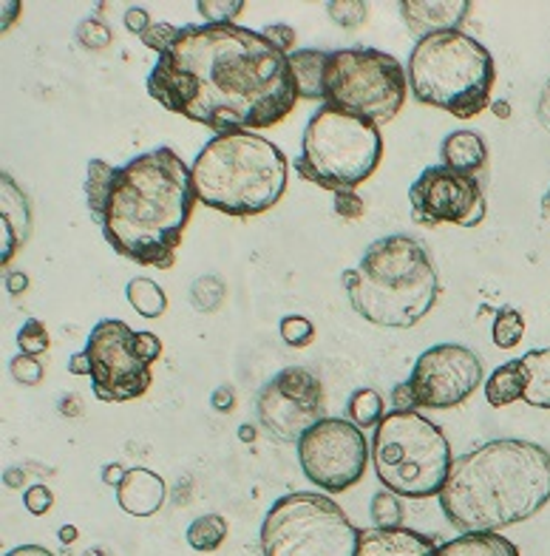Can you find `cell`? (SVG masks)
<instances>
[{
  "label": "cell",
  "mask_w": 550,
  "mask_h": 556,
  "mask_svg": "<svg viewBox=\"0 0 550 556\" xmlns=\"http://www.w3.org/2000/svg\"><path fill=\"white\" fill-rule=\"evenodd\" d=\"M199 15L205 17L207 23H233L244 12V0H199Z\"/></svg>",
  "instance_id": "836d02e7"
},
{
  "label": "cell",
  "mask_w": 550,
  "mask_h": 556,
  "mask_svg": "<svg viewBox=\"0 0 550 556\" xmlns=\"http://www.w3.org/2000/svg\"><path fill=\"white\" fill-rule=\"evenodd\" d=\"M330 52H318V49H302V52L290 54V72H293L298 97L307 100H323V68H327Z\"/></svg>",
  "instance_id": "7402d4cb"
},
{
  "label": "cell",
  "mask_w": 550,
  "mask_h": 556,
  "mask_svg": "<svg viewBox=\"0 0 550 556\" xmlns=\"http://www.w3.org/2000/svg\"><path fill=\"white\" fill-rule=\"evenodd\" d=\"M9 369H12V378L17 383H23V387H37V383L43 381V364L31 358V355H17V358H12Z\"/></svg>",
  "instance_id": "d590c367"
},
{
  "label": "cell",
  "mask_w": 550,
  "mask_h": 556,
  "mask_svg": "<svg viewBox=\"0 0 550 556\" xmlns=\"http://www.w3.org/2000/svg\"><path fill=\"white\" fill-rule=\"evenodd\" d=\"M367 205H363V199L358 197L355 188H344V191L332 193V213H335L337 219L344 222H355L363 216Z\"/></svg>",
  "instance_id": "e575fe53"
},
{
  "label": "cell",
  "mask_w": 550,
  "mask_h": 556,
  "mask_svg": "<svg viewBox=\"0 0 550 556\" xmlns=\"http://www.w3.org/2000/svg\"><path fill=\"white\" fill-rule=\"evenodd\" d=\"M77 37H80V43L89 46V49H105V46L111 43V29L103 21L89 17V21H82L80 26H77Z\"/></svg>",
  "instance_id": "8d00e7d4"
},
{
  "label": "cell",
  "mask_w": 550,
  "mask_h": 556,
  "mask_svg": "<svg viewBox=\"0 0 550 556\" xmlns=\"http://www.w3.org/2000/svg\"><path fill=\"white\" fill-rule=\"evenodd\" d=\"M168 485L156 471L151 469H128L125 480L117 489V503L131 517H151L165 505Z\"/></svg>",
  "instance_id": "ac0fdd59"
},
{
  "label": "cell",
  "mask_w": 550,
  "mask_h": 556,
  "mask_svg": "<svg viewBox=\"0 0 550 556\" xmlns=\"http://www.w3.org/2000/svg\"><path fill=\"white\" fill-rule=\"evenodd\" d=\"M242 438H244V440H253V438H256V432H253V429H244Z\"/></svg>",
  "instance_id": "f5cc1de1"
},
{
  "label": "cell",
  "mask_w": 550,
  "mask_h": 556,
  "mask_svg": "<svg viewBox=\"0 0 550 556\" xmlns=\"http://www.w3.org/2000/svg\"><path fill=\"white\" fill-rule=\"evenodd\" d=\"M434 536L418 534L409 528L383 531V528H360L358 556H434Z\"/></svg>",
  "instance_id": "e0dca14e"
},
{
  "label": "cell",
  "mask_w": 550,
  "mask_h": 556,
  "mask_svg": "<svg viewBox=\"0 0 550 556\" xmlns=\"http://www.w3.org/2000/svg\"><path fill=\"white\" fill-rule=\"evenodd\" d=\"M367 12L369 7L363 0H332L327 3V15L337 23V26H344V29H358L367 23Z\"/></svg>",
  "instance_id": "4dcf8cb0"
},
{
  "label": "cell",
  "mask_w": 550,
  "mask_h": 556,
  "mask_svg": "<svg viewBox=\"0 0 550 556\" xmlns=\"http://www.w3.org/2000/svg\"><path fill=\"white\" fill-rule=\"evenodd\" d=\"M191 174L196 202L228 216H258L279 205L286 191V156L253 131L210 139Z\"/></svg>",
  "instance_id": "5b68a950"
},
{
  "label": "cell",
  "mask_w": 550,
  "mask_h": 556,
  "mask_svg": "<svg viewBox=\"0 0 550 556\" xmlns=\"http://www.w3.org/2000/svg\"><path fill=\"white\" fill-rule=\"evenodd\" d=\"M3 556H54V554L49 548H43V545H21V548L9 551V554Z\"/></svg>",
  "instance_id": "bcb514c9"
},
{
  "label": "cell",
  "mask_w": 550,
  "mask_h": 556,
  "mask_svg": "<svg viewBox=\"0 0 550 556\" xmlns=\"http://www.w3.org/2000/svg\"><path fill=\"white\" fill-rule=\"evenodd\" d=\"M154 23H151V15H148L145 9L140 7H131L128 12H125V29L133 31V35H145L148 29H151Z\"/></svg>",
  "instance_id": "60d3db41"
},
{
  "label": "cell",
  "mask_w": 550,
  "mask_h": 556,
  "mask_svg": "<svg viewBox=\"0 0 550 556\" xmlns=\"http://www.w3.org/2000/svg\"><path fill=\"white\" fill-rule=\"evenodd\" d=\"M360 528L323 494L295 491L276 500L261 526L265 556H358Z\"/></svg>",
  "instance_id": "30bf717a"
},
{
  "label": "cell",
  "mask_w": 550,
  "mask_h": 556,
  "mask_svg": "<svg viewBox=\"0 0 550 556\" xmlns=\"http://www.w3.org/2000/svg\"><path fill=\"white\" fill-rule=\"evenodd\" d=\"M9 293H23L26 287H29V278L23 276V273H15V276H9Z\"/></svg>",
  "instance_id": "681fc988"
},
{
  "label": "cell",
  "mask_w": 550,
  "mask_h": 556,
  "mask_svg": "<svg viewBox=\"0 0 550 556\" xmlns=\"http://www.w3.org/2000/svg\"><path fill=\"white\" fill-rule=\"evenodd\" d=\"M372 466L397 497H440L455 466L446 434L418 412H389L372 438Z\"/></svg>",
  "instance_id": "52a82bcc"
},
{
  "label": "cell",
  "mask_w": 550,
  "mask_h": 556,
  "mask_svg": "<svg viewBox=\"0 0 550 556\" xmlns=\"http://www.w3.org/2000/svg\"><path fill=\"white\" fill-rule=\"evenodd\" d=\"M23 503H26V508H29L31 514H37V517H40V514H46L49 508H52L54 494L46 489V485H29V489H26V494H23Z\"/></svg>",
  "instance_id": "ab89813d"
},
{
  "label": "cell",
  "mask_w": 550,
  "mask_h": 556,
  "mask_svg": "<svg viewBox=\"0 0 550 556\" xmlns=\"http://www.w3.org/2000/svg\"><path fill=\"white\" fill-rule=\"evenodd\" d=\"M228 536V522L219 514H205L188 526V545L196 551H216Z\"/></svg>",
  "instance_id": "4316f807"
},
{
  "label": "cell",
  "mask_w": 550,
  "mask_h": 556,
  "mask_svg": "<svg viewBox=\"0 0 550 556\" xmlns=\"http://www.w3.org/2000/svg\"><path fill=\"white\" fill-rule=\"evenodd\" d=\"M7 480H9V483H12V485H21L23 475H9V477H7Z\"/></svg>",
  "instance_id": "816d5d0a"
},
{
  "label": "cell",
  "mask_w": 550,
  "mask_h": 556,
  "mask_svg": "<svg viewBox=\"0 0 550 556\" xmlns=\"http://www.w3.org/2000/svg\"><path fill=\"white\" fill-rule=\"evenodd\" d=\"M86 355L100 401H137L151 389V364L162 355V341L154 332H137L125 321L105 318L91 330Z\"/></svg>",
  "instance_id": "8fae6325"
},
{
  "label": "cell",
  "mask_w": 550,
  "mask_h": 556,
  "mask_svg": "<svg viewBox=\"0 0 550 556\" xmlns=\"http://www.w3.org/2000/svg\"><path fill=\"white\" fill-rule=\"evenodd\" d=\"M258 420L281 443H298L323 420V387L316 375L302 366L281 369L258 392Z\"/></svg>",
  "instance_id": "4fadbf2b"
},
{
  "label": "cell",
  "mask_w": 550,
  "mask_h": 556,
  "mask_svg": "<svg viewBox=\"0 0 550 556\" xmlns=\"http://www.w3.org/2000/svg\"><path fill=\"white\" fill-rule=\"evenodd\" d=\"M279 330L281 338H284V344L295 346V350L309 346L312 344V338H316V327H312V321L304 318V315H286Z\"/></svg>",
  "instance_id": "d6a6232c"
},
{
  "label": "cell",
  "mask_w": 550,
  "mask_h": 556,
  "mask_svg": "<svg viewBox=\"0 0 550 556\" xmlns=\"http://www.w3.org/2000/svg\"><path fill=\"white\" fill-rule=\"evenodd\" d=\"M261 35H265L267 40H270V43L279 49V52L293 54V46H295V29H293V26H286V23H272V26H267V29L261 31Z\"/></svg>",
  "instance_id": "f35d334b"
},
{
  "label": "cell",
  "mask_w": 550,
  "mask_h": 556,
  "mask_svg": "<svg viewBox=\"0 0 550 556\" xmlns=\"http://www.w3.org/2000/svg\"><path fill=\"white\" fill-rule=\"evenodd\" d=\"M400 15L411 35L423 40V37L460 29L462 21H469L471 3L469 0H404Z\"/></svg>",
  "instance_id": "2e32d148"
},
{
  "label": "cell",
  "mask_w": 550,
  "mask_h": 556,
  "mask_svg": "<svg viewBox=\"0 0 550 556\" xmlns=\"http://www.w3.org/2000/svg\"><path fill=\"white\" fill-rule=\"evenodd\" d=\"M409 91V74L392 54L355 46L337 49L323 68V103L349 111L378 128L400 114Z\"/></svg>",
  "instance_id": "9c48e42d"
},
{
  "label": "cell",
  "mask_w": 550,
  "mask_h": 556,
  "mask_svg": "<svg viewBox=\"0 0 550 556\" xmlns=\"http://www.w3.org/2000/svg\"><path fill=\"white\" fill-rule=\"evenodd\" d=\"M434 556H520V548L499 534H460L437 545Z\"/></svg>",
  "instance_id": "603a6c76"
},
{
  "label": "cell",
  "mask_w": 550,
  "mask_h": 556,
  "mask_svg": "<svg viewBox=\"0 0 550 556\" xmlns=\"http://www.w3.org/2000/svg\"><path fill=\"white\" fill-rule=\"evenodd\" d=\"M17 346H21V355H31V358L43 355L49 350V330H46V324L37 321V318H29L17 330Z\"/></svg>",
  "instance_id": "1f68e13d"
},
{
  "label": "cell",
  "mask_w": 550,
  "mask_h": 556,
  "mask_svg": "<svg viewBox=\"0 0 550 556\" xmlns=\"http://www.w3.org/2000/svg\"><path fill=\"white\" fill-rule=\"evenodd\" d=\"M440 160L446 168L474 176L488 162V146L477 131H451L443 139Z\"/></svg>",
  "instance_id": "ffe728a7"
},
{
  "label": "cell",
  "mask_w": 550,
  "mask_h": 556,
  "mask_svg": "<svg viewBox=\"0 0 550 556\" xmlns=\"http://www.w3.org/2000/svg\"><path fill=\"white\" fill-rule=\"evenodd\" d=\"M125 475H128V469H123L119 463H111V466H105L103 469V480L108 485H114V489H119V483L125 480Z\"/></svg>",
  "instance_id": "f6af8a7d"
},
{
  "label": "cell",
  "mask_w": 550,
  "mask_h": 556,
  "mask_svg": "<svg viewBox=\"0 0 550 556\" xmlns=\"http://www.w3.org/2000/svg\"><path fill=\"white\" fill-rule=\"evenodd\" d=\"M522 336H525V318H522L520 309L514 307L499 309L497 318H494V330H491L494 344H497L499 350H514V346L522 341Z\"/></svg>",
  "instance_id": "f1b7e54d"
},
{
  "label": "cell",
  "mask_w": 550,
  "mask_h": 556,
  "mask_svg": "<svg viewBox=\"0 0 550 556\" xmlns=\"http://www.w3.org/2000/svg\"><path fill=\"white\" fill-rule=\"evenodd\" d=\"M344 287L360 318L392 330H409L423 321L440 295L429 250L406 233L369 244L358 267L344 273Z\"/></svg>",
  "instance_id": "277c9868"
},
{
  "label": "cell",
  "mask_w": 550,
  "mask_h": 556,
  "mask_svg": "<svg viewBox=\"0 0 550 556\" xmlns=\"http://www.w3.org/2000/svg\"><path fill=\"white\" fill-rule=\"evenodd\" d=\"M179 29H174L170 23H154L151 29L142 35V43L148 46V49H154V52L165 54L174 46V40H177Z\"/></svg>",
  "instance_id": "74e56055"
},
{
  "label": "cell",
  "mask_w": 550,
  "mask_h": 556,
  "mask_svg": "<svg viewBox=\"0 0 550 556\" xmlns=\"http://www.w3.org/2000/svg\"><path fill=\"white\" fill-rule=\"evenodd\" d=\"M193 174L174 148H156L117 168L103 213V236L119 256L168 270L191 222Z\"/></svg>",
  "instance_id": "7a4b0ae2"
},
{
  "label": "cell",
  "mask_w": 550,
  "mask_h": 556,
  "mask_svg": "<svg viewBox=\"0 0 550 556\" xmlns=\"http://www.w3.org/2000/svg\"><path fill=\"white\" fill-rule=\"evenodd\" d=\"M148 94L216 137L272 128L298 103L290 54L235 23L182 26L151 68Z\"/></svg>",
  "instance_id": "6da1fadb"
},
{
  "label": "cell",
  "mask_w": 550,
  "mask_h": 556,
  "mask_svg": "<svg viewBox=\"0 0 550 556\" xmlns=\"http://www.w3.org/2000/svg\"><path fill=\"white\" fill-rule=\"evenodd\" d=\"M525 383H528V375H525L522 358L508 361V364L497 366L491 372V378L485 381V397H488V403H491L494 409H502L508 403L525 397Z\"/></svg>",
  "instance_id": "44dd1931"
},
{
  "label": "cell",
  "mask_w": 550,
  "mask_h": 556,
  "mask_svg": "<svg viewBox=\"0 0 550 556\" xmlns=\"http://www.w3.org/2000/svg\"><path fill=\"white\" fill-rule=\"evenodd\" d=\"M491 109H494V114H497V117H502V119H506L508 114H511V105H508L506 100H499V103H494Z\"/></svg>",
  "instance_id": "f907efd6"
},
{
  "label": "cell",
  "mask_w": 550,
  "mask_h": 556,
  "mask_svg": "<svg viewBox=\"0 0 550 556\" xmlns=\"http://www.w3.org/2000/svg\"><path fill=\"white\" fill-rule=\"evenodd\" d=\"M539 119L550 131V83L542 88V97H539Z\"/></svg>",
  "instance_id": "7dc6e473"
},
{
  "label": "cell",
  "mask_w": 550,
  "mask_h": 556,
  "mask_svg": "<svg viewBox=\"0 0 550 556\" xmlns=\"http://www.w3.org/2000/svg\"><path fill=\"white\" fill-rule=\"evenodd\" d=\"M210 403H214V409H216V412H230V409H233V403H235L233 389H230V387L216 389L214 397H210Z\"/></svg>",
  "instance_id": "7bdbcfd3"
},
{
  "label": "cell",
  "mask_w": 550,
  "mask_h": 556,
  "mask_svg": "<svg viewBox=\"0 0 550 556\" xmlns=\"http://www.w3.org/2000/svg\"><path fill=\"white\" fill-rule=\"evenodd\" d=\"M483 383V361L462 344H437L426 350L411 369L409 387L414 403L426 409H455Z\"/></svg>",
  "instance_id": "9a60e30c"
},
{
  "label": "cell",
  "mask_w": 550,
  "mask_h": 556,
  "mask_svg": "<svg viewBox=\"0 0 550 556\" xmlns=\"http://www.w3.org/2000/svg\"><path fill=\"white\" fill-rule=\"evenodd\" d=\"M372 448L353 420L323 417L298 440V460L309 483L318 489L341 494L363 480Z\"/></svg>",
  "instance_id": "7c38bea8"
},
{
  "label": "cell",
  "mask_w": 550,
  "mask_h": 556,
  "mask_svg": "<svg viewBox=\"0 0 550 556\" xmlns=\"http://www.w3.org/2000/svg\"><path fill=\"white\" fill-rule=\"evenodd\" d=\"M409 202L420 225L477 227L485 219V197L477 176L460 174L446 165H432L411 182Z\"/></svg>",
  "instance_id": "5bb4252c"
},
{
  "label": "cell",
  "mask_w": 550,
  "mask_h": 556,
  "mask_svg": "<svg viewBox=\"0 0 550 556\" xmlns=\"http://www.w3.org/2000/svg\"><path fill=\"white\" fill-rule=\"evenodd\" d=\"M491 52L462 29L423 37L409 58V88L420 103L469 119L491 105Z\"/></svg>",
  "instance_id": "8992f818"
},
{
  "label": "cell",
  "mask_w": 550,
  "mask_h": 556,
  "mask_svg": "<svg viewBox=\"0 0 550 556\" xmlns=\"http://www.w3.org/2000/svg\"><path fill=\"white\" fill-rule=\"evenodd\" d=\"M392 401H395L397 412H411V406H418V403H414V395H411L409 381L400 383V387H395V392H392Z\"/></svg>",
  "instance_id": "b9f144b4"
},
{
  "label": "cell",
  "mask_w": 550,
  "mask_h": 556,
  "mask_svg": "<svg viewBox=\"0 0 550 556\" xmlns=\"http://www.w3.org/2000/svg\"><path fill=\"white\" fill-rule=\"evenodd\" d=\"M346 409H349V420H353L355 426H381V420L386 415H383V397L374 392V389H358L353 397H349V403H346Z\"/></svg>",
  "instance_id": "83f0119b"
},
{
  "label": "cell",
  "mask_w": 550,
  "mask_h": 556,
  "mask_svg": "<svg viewBox=\"0 0 550 556\" xmlns=\"http://www.w3.org/2000/svg\"><path fill=\"white\" fill-rule=\"evenodd\" d=\"M381 160L383 137L378 125L323 103L304 128L295 170L318 188L335 193L367 182Z\"/></svg>",
  "instance_id": "ba28073f"
},
{
  "label": "cell",
  "mask_w": 550,
  "mask_h": 556,
  "mask_svg": "<svg viewBox=\"0 0 550 556\" xmlns=\"http://www.w3.org/2000/svg\"><path fill=\"white\" fill-rule=\"evenodd\" d=\"M550 503V452L502 438L457 457L440 491V508L462 534H497L530 520Z\"/></svg>",
  "instance_id": "3957f363"
},
{
  "label": "cell",
  "mask_w": 550,
  "mask_h": 556,
  "mask_svg": "<svg viewBox=\"0 0 550 556\" xmlns=\"http://www.w3.org/2000/svg\"><path fill=\"white\" fill-rule=\"evenodd\" d=\"M68 372H72V375H89V378H91V358L86 355V350L74 352L72 361H68Z\"/></svg>",
  "instance_id": "ee69618b"
},
{
  "label": "cell",
  "mask_w": 550,
  "mask_h": 556,
  "mask_svg": "<svg viewBox=\"0 0 550 556\" xmlns=\"http://www.w3.org/2000/svg\"><path fill=\"white\" fill-rule=\"evenodd\" d=\"M369 511H372L374 528H383V531L404 528V505H400V497L392 494V491H378L372 497V505H369Z\"/></svg>",
  "instance_id": "f546056e"
},
{
  "label": "cell",
  "mask_w": 550,
  "mask_h": 556,
  "mask_svg": "<svg viewBox=\"0 0 550 556\" xmlns=\"http://www.w3.org/2000/svg\"><path fill=\"white\" fill-rule=\"evenodd\" d=\"M125 295L131 301V307L142 315V318H159L168 309V299L162 293V287L151 278H131L125 287Z\"/></svg>",
  "instance_id": "484cf974"
},
{
  "label": "cell",
  "mask_w": 550,
  "mask_h": 556,
  "mask_svg": "<svg viewBox=\"0 0 550 556\" xmlns=\"http://www.w3.org/2000/svg\"><path fill=\"white\" fill-rule=\"evenodd\" d=\"M29 219V202L21 193V188L12 182V176L3 174V264L12 262L17 248L26 242Z\"/></svg>",
  "instance_id": "d6986e66"
},
{
  "label": "cell",
  "mask_w": 550,
  "mask_h": 556,
  "mask_svg": "<svg viewBox=\"0 0 550 556\" xmlns=\"http://www.w3.org/2000/svg\"><path fill=\"white\" fill-rule=\"evenodd\" d=\"M114 174H117V168H111L108 162L103 160L89 162V176H86V202H89V211L91 216H94L97 225H103V213H105V205H108Z\"/></svg>",
  "instance_id": "d4e9b609"
},
{
  "label": "cell",
  "mask_w": 550,
  "mask_h": 556,
  "mask_svg": "<svg viewBox=\"0 0 550 556\" xmlns=\"http://www.w3.org/2000/svg\"><path fill=\"white\" fill-rule=\"evenodd\" d=\"M74 403H77V397L63 395V397H60V412H63V415H68V417H77L82 412V406H74Z\"/></svg>",
  "instance_id": "c3c4849f"
},
{
  "label": "cell",
  "mask_w": 550,
  "mask_h": 556,
  "mask_svg": "<svg viewBox=\"0 0 550 556\" xmlns=\"http://www.w3.org/2000/svg\"><path fill=\"white\" fill-rule=\"evenodd\" d=\"M525 375H528V383H525V397L522 401L536 409H550V346L548 350H530L525 358Z\"/></svg>",
  "instance_id": "cb8c5ba5"
}]
</instances>
